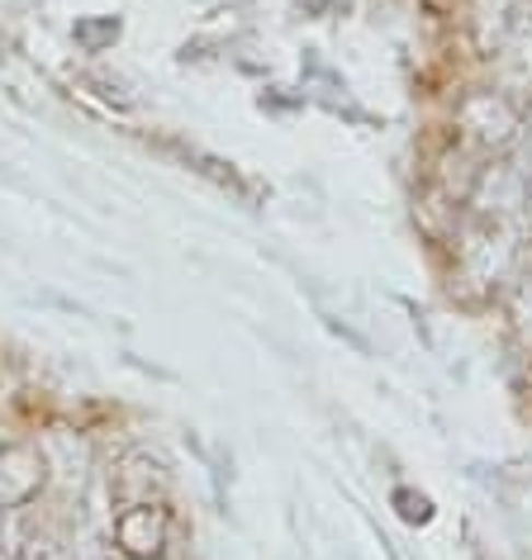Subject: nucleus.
Instances as JSON below:
<instances>
[{"instance_id":"nucleus-1","label":"nucleus","mask_w":532,"mask_h":560,"mask_svg":"<svg viewBox=\"0 0 532 560\" xmlns=\"http://www.w3.org/2000/svg\"><path fill=\"white\" fill-rule=\"evenodd\" d=\"M115 537H119V546H129L134 556H148L162 546V517L152 513L148 503H138V509H129L115 523Z\"/></svg>"},{"instance_id":"nucleus-2","label":"nucleus","mask_w":532,"mask_h":560,"mask_svg":"<svg viewBox=\"0 0 532 560\" xmlns=\"http://www.w3.org/2000/svg\"><path fill=\"white\" fill-rule=\"evenodd\" d=\"M30 560H67L58 551V541H30Z\"/></svg>"}]
</instances>
